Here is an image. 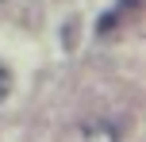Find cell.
Returning a JSON list of instances; mask_svg holds the SVG:
<instances>
[{"label":"cell","instance_id":"1","mask_svg":"<svg viewBox=\"0 0 146 142\" xmlns=\"http://www.w3.org/2000/svg\"><path fill=\"white\" fill-rule=\"evenodd\" d=\"M131 4H139V0H123V4H115V8H111V12L104 15L100 23H96V31H100V35H108V31H111V23H119V19H123V8H131Z\"/></svg>","mask_w":146,"mask_h":142},{"label":"cell","instance_id":"2","mask_svg":"<svg viewBox=\"0 0 146 142\" xmlns=\"http://www.w3.org/2000/svg\"><path fill=\"white\" fill-rule=\"evenodd\" d=\"M8 89H12V77H8V69H4V61H0V100L8 96Z\"/></svg>","mask_w":146,"mask_h":142}]
</instances>
